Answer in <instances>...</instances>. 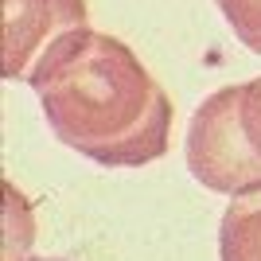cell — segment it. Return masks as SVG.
I'll use <instances>...</instances> for the list:
<instances>
[{
	"instance_id": "cell-3",
	"label": "cell",
	"mask_w": 261,
	"mask_h": 261,
	"mask_svg": "<svg viewBox=\"0 0 261 261\" xmlns=\"http://www.w3.org/2000/svg\"><path fill=\"white\" fill-rule=\"evenodd\" d=\"M86 0H0V70L8 82H28L39 55L59 35L86 28Z\"/></svg>"
},
{
	"instance_id": "cell-4",
	"label": "cell",
	"mask_w": 261,
	"mask_h": 261,
	"mask_svg": "<svg viewBox=\"0 0 261 261\" xmlns=\"http://www.w3.org/2000/svg\"><path fill=\"white\" fill-rule=\"evenodd\" d=\"M218 261H261V187L230 195L218 222Z\"/></svg>"
},
{
	"instance_id": "cell-1",
	"label": "cell",
	"mask_w": 261,
	"mask_h": 261,
	"mask_svg": "<svg viewBox=\"0 0 261 261\" xmlns=\"http://www.w3.org/2000/svg\"><path fill=\"white\" fill-rule=\"evenodd\" d=\"M59 144L106 168H144L172 144V98L117 35L74 28L28 74Z\"/></svg>"
},
{
	"instance_id": "cell-2",
	"label": "cell",
	"mask_w": 261,
	"mask_h": 261,
	"mask_svg": "<svg viewBox=\"0 0 261 261\" xmlns=\"http://www.w3.org/2000/svg\"><path fill=\"white\" fill-rule=\"evenodd\" d=\"M187 172L207 191L246 195L261 187V78L222 86L187 125Z\"/></svg>"
},
{
	"instance_id": "cell-5",
	"label": "cell",
	"mask_w": 261,
	"mask_h": 261,
	"mask_svg": "<svg viewBox=\"0 0 261 261\" xmlns=\"http://www.w3.org/2000/svg\"><path fill=\"white\" fill-rule=\"evenodd\" d=\"M246 51L261 55V0H215Z\"/></svg>"
}]
</instances>
